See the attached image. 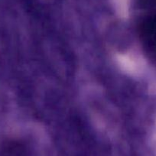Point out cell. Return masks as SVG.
I'll return each mask as SVG.
<instances>
[{
  "instance_id": "6da1fadb",
  "label": "cell",
  "mask_w": 156,
  "mask_h": 156,
  "mask_svg": "<svg viewBox=\"0 0 156 156\" xmlns=\"http://www.w3.org/2000/svg\"><path fill=\"white\" fill-rule=\"evenodd\" d=\"M141 37L147 52L156 61V16L148 19L140 26Z\"/></svg>"
}]
</instances>
